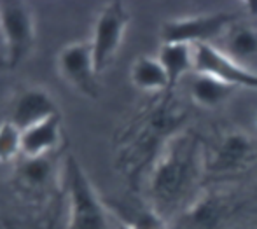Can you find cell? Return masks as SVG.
<instances>
[{
	"label": "cell",
	"instance_id": "1",
	"mask_svg": "<svg viewBox=\"0 0 257 229\" xmlns=\"http://www.w3.org/2000/svg\"><path fill=\"white\" fill-rule=\"evenodd\" d=\"M203 158L201 142L194 133H177L163 147L151 166L147 185L149 206L163 220L187 205L194 194L203 172Z\"/></svg>",
	"mask_w": 257,
	"mask_h": 229
},
{
	"label": "cell",
	"instance_id": "2",
	"mask_svg": "<svg viewBox=\"0 0 257 229\" xmlns=\"http://www.w3.org/2000/svg\"><path fill=\"white\" fill-rule=\"evenodd\" d=\"M63 182L68 196V229H112L114 215L75 156L65 161Z\"/></svg>",
	"mask_w": 257,
	"mask_h": 229
},
{
	"label": "cell",
	"instance_id": "7",
	"mask_svg": "<svg viewBox=\"0 0 257 229\" xmlns=\"http://www.w3.org/2000/svg\"><path fill=\"white\" fill-rule=\"evenodd\" d=\"M238 210L240 203L236 201V196L222 191H208L186 206L180 226L187 229H220L231 222Z\"/></svg>",
	"mask_w": 257,
	"mask_h": 229
},
{
	"label": "cell",
	"instance_id": "3",
	"mask_svg": "<svg viewBox=\"0 0 257 229\" xmlns=\"http://www.w3.org/2000/svg\"><path fill=\"white\" fill-rule=\"evenodd\" d=\"M0 37L11 67L20 65L35 44V20L23 2H0Z\"/></svg>",
	"mask_w": 257,
	"mask_h": 229
},
{
	"label": "cell",
	"instance_id": "9",
	"mask_svg": "<svg viewBox=\"0 0 257 229\" xmlns=\"http://www.w3.org/2000/svg\"><path fill=\"white\" fill-rule=\"evenodd\" d=\"M54 116H60V110L53 94L41 86H28L14 98L9 121L25 132Z\"/></svg>",
	"mask_w": 257,
	"mask_h": 229
},
{
	"label": "cell",
	"instance_id": "10",
	"mask_svg": "<svg viewBox=\"0 0 257 229\" xmlns=\"http://www.w3.org/2000/svg\"><path fill=\"white\" fill-rule=\"evenodd\" d=\"M255 147L243 133H229L215 145L208 163L212 172H236L254 158Z\"/></svg>",
	"mask_w": 257,
	"mask_h": 229
},
{
	"label": "cell",
	"instance_id": "6",
	"mask_svg": "<svg viewBox=\"0 0 257 229\" xmlns=\"http://www.w3.org/2000/svg\"><path fill=\"white\" fill-rule=\"evenodd\" d=\"M58 72L75 91L88 98L98 96V72L89 41L67 44L58 54Z\"/></svg>",
	"mask_w": 257,
	"mask_h": 229
},
{
	"label": "cell",
	"instance_id": "8",
	"mask_svg": "<svg viewBox=\"0 0 257 229\" xmlns=\"http://www.w3.org/2000/svg\"><path fill=\"white\" fill-rule=\"evenodd\" d=\"M194 72L210 74L229 86L257 89V72L241 67L212 44L194 46Z\"/></svg>",
	"mask_w": 257,
	"mask_h": 229
},
{
	"label": "cell",
	"instance_id": "4",
	"mask_svg": "<svg viewBox=\"0 0 257 229\" xmlns=\"http://www.w3.org/2000/svg\"><path fill=\"white\" fill-rule=\"evenodd\" d=\"M128 25L130 13L122 2H108L100 9L89 39L98 74H102L117 54Z\"/></svg>",
	"mask_w": 257,
	"mask_h": 229
},
{
	"label": "cell",
	"instance_id": "14",
	"mask_svg": "<svg viewBox=\"0 0 257 229\" xmlns=\"http://www.w3.org/2000/svg\"><path fill=\"white\" fill-rule=\"evenodd\" d=\"M189 91L193 100L201 107H217L231 96L234 88L210 74L193 72L189 81Z\"/></svg>",
	"mask_w": 257,
	"mask_h": 229
},
{
	"label": "cell",
	"instance_id": "17",
	"mask_svg": "<svg viewBox=\"0 0 257 229\" xmlns=\"http://www.w3.org/2000/svg\"><path fill=\"white\" fill-rule=\"evenodd\" d=\"M21 175L23 180L28 184H44L48 180L49 173H51V163H49V156L44 158H23V165H21Z\"/></svg>",
	"mask_w": 257,
	"mask_h": 229
},
{
	"label": "cell",
	"instance_id": "5",
	"mask_svg": "<svg viewBox=\"0 0 257 229\" xmlns=\"http://www.w3.org/2000/svg\"><path fill=\"white\" fill-rule=\"evenodd\" d=\"M233 23H236V14L233 13L177 18L163 25L161 41L163 44H208L210 41L222 37Z\"/></svg>",
	"mask_w": 257,
	"mask_h": 229
},
{
	"label": "cell",
	"instance_id": "15",
	"mask_svg": "<svg viewBox=\"0 0 257 229\" xmlns=\"http://www.w3.org/2000/svg\"><path fill=\"white\" fill-rule=\"evenodd\" d=\"M132 82L144 91H170L168 75L158 58L140 56L132 67Z\"/></svg>",
	"mask_w": 257,
	"mask_h": 229
},
{
	"label": "cell",
	"instance_id": "11",
	"mask_svg": "<svg viewBox=\"0 0 257 229\" xmlns=\"http://www.w3.org/2000/svg\"><path fill=\"white\" fill-rule=\"evenodd\" d=\"M61 142V116H54L21 133V156L44 158Z\"/></svg>",
	"mask_w": 257,
	"mask_h": 229
},
{
	"label": "cell",
	"instance_id": "18",
	"mask_svg": "<svg viewBox=\"0 0 257 229\" xmlns=\"http://www.w3.org/2000/svg\"><path fill=\"white\" fill-rule=\"evenodd\" d=\"M112 229H132V227L122 222V220H119L117 217H114V226H112Z\"/></svg>",
	"mask_w": 257,
	"mask_h": 229
},
{
	"label": "cell",
	"instance_id": "12",
	"mask_svg": "<svg viewBox=\"0 0 257 229\" xmlns=\"http://www.w3.org/2000/svg\"><path fill=\"white\" fill-rule=\"evenodd\" d=\"M220 41L224 42L222 49L217 47L220 53L229 56L241 67L252 70L248 63L257 58V28L233 23L227 28L226 34L220 37Z\"/></svg>",
	"mask_w": 257,
	"mask_h": 229
},
{
	"label": "cell",
	"instance_id": "13",
	"mask_svg": "<svg viewBox=\"0 0 257 229\" xmlns=\"http://www.w3.org/2000/svg\"><path fill=\"white\" fill-rule=\"evenodd\" d=\"M158 60L166 70L170 82V91L177 86V82L187 74L194 72V46L187 44H163L159 49Z\"/></svg>",
	"mask_w": 257,
	"mask_h": 229
},
{
	"label": "cell",
	"instance_id": "16",
	"mask_svg": "<svg viewBox=\"0 0 257 229\" xmlns=\"http://www.w3.org/2000/svg\"><path fill=\"white\" fill-rule=\"evenodd\" d=\"M21 130L7 119L0 125V165L21 156Z\"/></svg>",
	"mask_w": 257,
	"mask_h": 229
}]
</instances>
